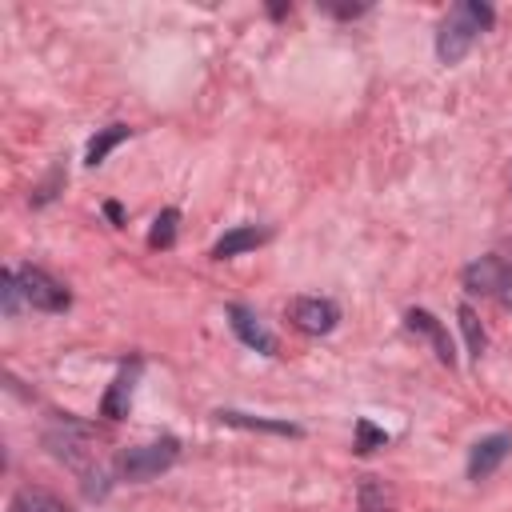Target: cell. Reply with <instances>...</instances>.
Here are the masks:
<instances>
[{"label": "cell", "instance_id": "obj_1", "mask_svg": "<svg viewBox=\"0 0 512 512\" xmlns=\"http://www.w3.org/2000/svg\"><path fill=\"white\" fill-rule=\"evenodd\" d=\"M496 20L492 4L484 0H460L444 20H440V32H436V56L444 64H460L468 56V48L476 44L480 32H488Z\"/></svg>", "mask_w": 512, "mask_h": 512}, {"label": "cell", "instance_id": "obj_2", "mask_svg": "<svg viewBox=\"0 0 512 512\" xmlns=\"http://www.w3.org/2000/svg\"><path fill=\"white\" fill-rule=\"evenodd\" d=\"M44 444H48V452H52L56 460H64L68 468H76L80 476H88V472H96V468H100L92 428H88V424H80V420L60 416V420L44 432Z\"/></svg>", "mask_w": 512, "mask_h": 512}, {"label": "cell", "instance_id": "obj_3", "mask_svg": "<svg viewBox=\"0 0 512 512\" xmlns=\"http://www.w3.org/2000/svg\"><path fill=\"white\" fill-rule=\"evenodd\" d=\"M180 456V444L172 436L164 440H152V444H136V448H124L120 452V476L124 480H152L160 472H168Z\"/></svg>", "mask_w": 512, "mask_h": 512}, {"label": "cell", "instance_id": "obj_4", "mask_svg": "<svg viewBox=\"0 0 512 512\" xmlns=\"http://www.w3.org/2000/svg\"><path fill=\"white\" fill-rule=\"evenodd\" d=\"M16 280H20L24 300H28L32 308H40V312H64V308L72 304V292H68L56 276H48L44 268H36V264L16 268Z\"/></svg>", "mask_w": 512, "mask_h": 512}, {"label": "cell", "instance_id": "obj_5", "mask_svg": "<svg viewBox=\"0 0 512 512\" xmlns=\"http://www.w3.org/2000/svg\"><path fill=\"white\" fill-rule=\"evenodd\" d=\"M288 320L308 336H324L340 324V304L328 296H296L288 304Z\"/></svg>", "mask_w": 512, "mask_h": 512}, {"label": "cell", "instance_id": "obj_6", "mask_svg": "<svg viewBox=\"0 0 512 512\" xmlns=\"http://www.w3.org/2000/svg\"><path fill=\"white\" fill-rule=\"evenodd\" d=\"M508 264H512V260H504V256H496V252L472 260V264L460 272L464 292H472V296H500L504 276H508Z\"/></svg>", "mask_w": 512, "mask_h": 512}, {"label": "cell", "instance_id": "obj_7", "mask_svg": "<svg viewBox=\"0 0 512 512\" xmlns=\"http://www.w3.org/2000/svg\"><path fill=\"white\" fill-rule=\"evenodd\" d=\"M228 324H232V332L240 336V344L264 352V356H276V348H280L276 336L268 332V324H264L248 304H228Z\"/></svg>", "mask_w": 512, "mask_h": 512}, {"label": "cell", "instance_id": "obj_8", "mask_svg": "<svg viewBox=\"0 0 512 512\" xmlns=\"http://www.w3.org/2000/svg\"><path fill=\"white\" fill-rule=\"evenodd\" d=\"M140 372H144V360H132V364H124V368L112 376V384H108V392H104V400H100V416H108V420H124V416H128V408H132V388H136Z\"/></svg>", "mask_w": 512, "mask_h": 512}, {"label": "cell", "instance_id": "obj_9", "mask_svg": "<svg viewBox=\"0 0 512 512\" xmlns=\"http://www.w3.org/2000/svg\"><path fill=\"white\" fill-rule=\"evenodd\" d=\"M508 452H512V436H508V432H492V436L476 440L472 452H468V476H472V480L492 476V472L508 460Z\"/></svg>", "mask_w": 512, "mask_h": 512}, {"label": "cell", "instance_id": "obj_10", "mask_svg": "<svg viewBox=\"0 0 512 512\" xmlns=\"http://www.w3.org/2000/svg\"><path fill=\"white\" fill-rule=\"evenodd\" d=\"M404 324L412 328V332H420L428 344H432V352H436V360L440 364H456V348H452V336H448V328L428 312V308H408V316H404Z\"/></svg>", "mask_w": 512, "mask_h": 512}, {"label": "cell", "instance_id": "obj_11", "mask_svg": "<svg viewBox=\"0 0 512 512\" xmlns=\"http://www.w3.org/2000/svg\"><path fill=\"white\" fill-rule=\"evenodd\" d=\"M268 236H272L268 228H256V224H240V228L224 232V236H220V240L212 244V256H216V260H228V256L252 252V248H260V244H264Z\"/></svg>", "mask_w": 512, "mask_h": 512}, {"label": "cell", "instance_id": "obj_12", "mask_svg": "<svg viewBox=\"0 0 512 512\" xmlns=\"http://www.w3.org/2000/svg\"><path fill=\"white\" fill-rule=\"evenodd\" d=\"M216 420H220V424H228V428H244V432H272V436H300V428H296V424H288V420H268V416H248V412H236V408H220V412H216Z\"/></svg>", "mask_w": 512, "mask_h": 512}, {"label": "cell", "instance_id": "obj_13", "mask_svg": "<svg viewBox=\"0 0 512 512\" xmlns=\"http://www.w3.org/2000/svg\"><path fill=\"white\" fill-rule=\"evenodd\" d=\"M356 508L360 512H396V496L380 476H364L356 488Z\"/></svg>", "mask_w": 512, "mask_h": 512}, {"label": "cell", "instance_id": "obj_14", "mask_svg": "<svg viewBox=\"0 0 512 512\" xmlns=\"http://www.w3.org/2000/svg\"><path fill=\"white\" fill-rule=\"evenodd\" d=\"M128 136H132V128H128V124H108V128H100V132L88 140V148H84V164H88V168L104 164V156H108L116 144H124Z\"/></svg>", "mask_w": 512, "mask_h": 512}, {"label": "cell", "instance_id": "obj_15", "mask_svg": "<svg viewBox=\"0 0 512 512\" xmlns=\"http://www.w3.org/2000/svg\"><path fill=\"white\" fill-rule=\"evenodd\" d=\"M8 512H68V504L60 496H52L48 488H20L8 500Z\"/></svg>", "mask_w": 512, "mask_h": 512}, {"label": "cell", "instance_id": "obj_16", "mask_svg": "<svg viewBox=\"0 0 512 512\" xmlns=\"http://www.w3.org/2000/svg\"><path fill=\"white\" fill-rule=\"evenodd\" d=\"M456 320H460V332H464V340H468L472 360H480L484 348H488V336H484V328H480V316H476L468 304H460V308H456Z\"/></svg>", "mask_w": 512, "mask_h": 512}, {"label": "cell", "instance_id": "obj_17", "mask_svg": "<svg viewBox=\"0 0 512 512\" xmlns=\"http://www.w3.org/2000/svg\"><path fill=\"white\" fill-rule=\"evenodd\" d=\"M176 228H180V212H176V208H164V212L152 220L148 244H152V248H172V244H176Z\"/></svg>", "mask_w": 512, "mask_h": 512}, {"label": "cell", "instance_id": "obj_18", "mask_svg": "<svg viewBox=\"0 0 512 512\" xmlns=\"http://www.w3.org/2000/svg\"><path fill=\"white\" fill-rule=\"evenodd\" d=\"M384 444H388V432L376 428L368 416H360V420H356V444H352V448H356L360 456H368V452H376V448H384Z\"/></svg>", "mask_w": 512, "mask_h": 512}, {"label": "cell", "instance_id": "obj_19", "mask_svg": "<svg viewBox=\"0 0 512 512\" xmlns=\"http://www.w3.org/2000/svg\"><path fill=\"white\" fill-rule=\"evenodd\" d=\"M0 300H4V316L12 320V316L20 312V300H24L20 280H16V268H4V272H0Z\"/></svg>", "mask_w": 512, "mask_h": 512}, {"label": "cell", "instance_id": "obj_20", "mask_svg": "<svg viewBox=\"0 0 512 512\" xmlns=\"http://www.w3.org/2000/svg\"><path fill=\"white\" fill-rule=\"evenodd\" d=\"M104 216H108L112 224H120V220H124V212H120V204H116V200H108V204H104Z\"/></svg>", "mask_w": 512, "mask_h": 512}]
</instances>
